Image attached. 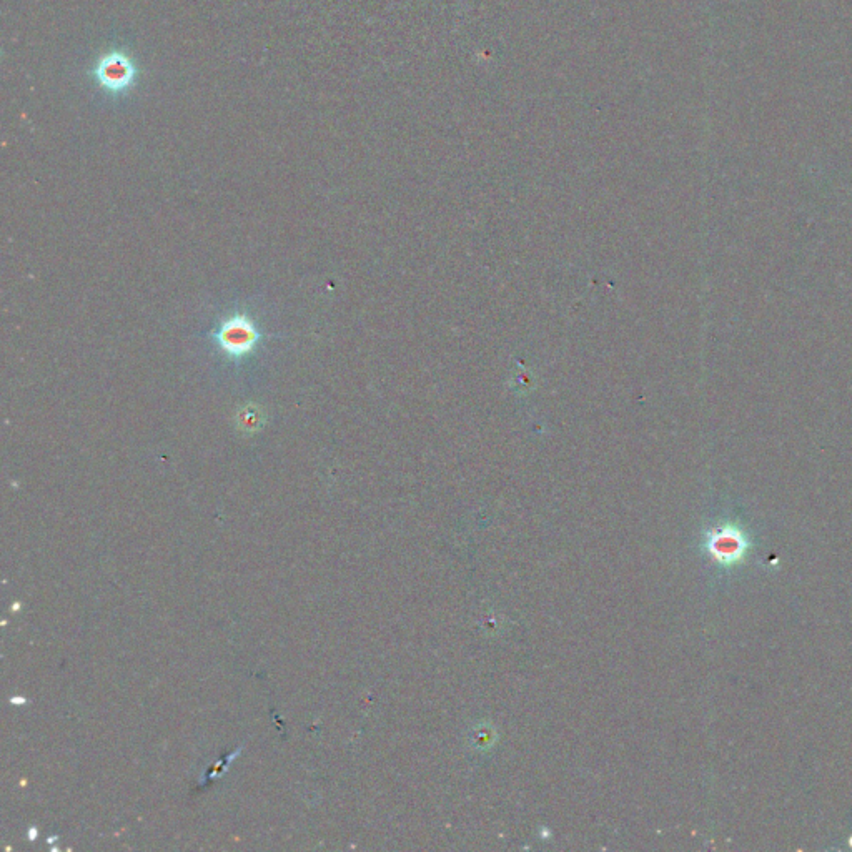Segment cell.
Listing matches in <instances>:
<instances>
[{
	"mask_svg": "<svg viewBox=\"0 0 852 852\" xmlns=\"http://www.w3.org/2000/svg\"><path fill=\"white\" fill-rule=\"evenodd\" d=\"M706 550L719 565L734 566L744 560L749 541L738 526H718L706 536Z\"/></svg>",
	"mask_w": 852,
	"mask_h": 852,
	"instance_id": "6da1fadb",
	"label": "cell"
},
{
	"mask_svg": "<svg viewBox=\"0 0 852 852\" xmlns=\"http://www.w3.org/2000/svg\"><path fill=\"white\" fill-rule=\"evenodd\" d=\"M137 77L134 62L122 52H110L95 67V79L105 90L119 94L129 90Z\"/></svg>",
	"mask_w": 852,
	"mask_h": 852,
	"instance_id": "7a4b0ae2",
	"label": "cell"
},
{
	"mask_svg": "<svg viewBox=\"0 0 852 852\" xmlns=\"http://www.w3.org/2000/svg\"><path fill=\"white\" fill-rule=\"evenodd\" d=\"M257 340V330L247 317L230 318L218 332L220 347L232 357L247 355L255 347Z\"/></svg>",
	"mask_w": 852,
	"mask_h": 852,
	"instance_id": "3957f363",
	"label": "cell"
}]
</instances>
